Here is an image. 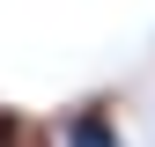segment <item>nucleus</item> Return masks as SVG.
<instances>
[{"instance_id":"nucleus-1","label":"nucleus","mask_w":155,"mask_h":147,"mask_svg":"<svg viewBox=\"0 0 155 147\" xmlns=\"http://www.w3.org/2000/svg\"><path fill=\"white\" fill-rule=\"evenodd\" d=\"M67 147H118V125H111V103H81L67 118Z\"/></svg>"},{"instance_id":"nucleus-2","label":"nucleus","mask_w":155,"mask_h":147,"mask_svg":"<svg viewBox=\"0 0 155 147\" xmlns=\"http://www.w3.org/2000/svg\"><path fill=\"white\" fill-rule=\"evenodd\" d=\"M0 147H52V140H45V125H37V118L0 110Z\"/></svg>"}]
</instances>
